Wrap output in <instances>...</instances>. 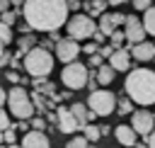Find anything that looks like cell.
Instances as JSON below:
<instances>
[{"label": "cell", "instance_id": "26", "mask_svg": "<svg viewBox=\"0 0 155 148\" xmlns=\"http://www.w3.org/2000/svg\"><path fill=\"white\" fill-rule=\"evenodd\" d=\"M34 44H36V39H34L31 34H29V36H22V39H19V49H22V53H24V51H29Z\"/></svg>", "mask_w": 155, "mask_h": 148}, {"label": "cell", "instance_id": "13", "mask_svg": "<svg viewBox=\"0 0 155 148\" xmlns=\"http://www.w3.org/2000/svg\"><path fill=\"white\" fill-rule=\"evenodd\" d=\"M128 51H131V58H133V61H140V63H148V61L155 58V44H150V41H145V39L138 41V44H131Z\"/></svg>", "mask_w": 155, "mask_h": 148}, {"label": "cell", "instance_id": "17", "mask_svg": "<svg viewBox=\"0 0 155 148\" xmlns=\"http://www.w3.org/2000/svg\"><path fill=\"white\" fill-rule=\"evenodd\" d=\"M114 75H116V70H114L111 66H104V63H102V66H97L94 78H97V82H99V85H104V87H107V85H111V82H114Z\"/></svg>", "mask_w": 155, "mask_h": 148}, {"label": "cell", "instance_id": "31", "mask_svg": "<svg viewBox=\"0 0 155 148\" xmlns=\"http://www.w3.org/2000/svg\"><path fill=\"white\" fill-rule=\"evenodd\" d=\"M124 19H126V15H121V12H114V15H111V22H114L116 27H119V24H124Z\"/></svg>", "mask_w": 155, "mask_h": 148}, {"label": "cell", "instance_id": "18", "mask_svg": "<svg viewBox=\"0 0 155 148\" xmlns=\"http://www.w3.org/2000/svg\"><path fill=\"white\" fill-rule=\"evenodd\" d=\"M145 15H143V19H140V24H143V29L148 32V34H153L155 36V7L150 5L148 10H143Z\"/></svg>", "mask_w": 155, "mask_h": 148}, {"label": "cell", "instance_id": "27", "mask_svg": "<svg viewBox=\"0 0 155 148\" xmlns=\"http://www.w3.org/2000/svg\"><path fill=\"white\" fill-rule=\"evenodd\" d=\"M2 138H5V143H7V146H15V143H17V138H15V129H12V126L2 129Z\"/></svg>", "mask_w": 155, "mask_h": 148}, {"label": "cell", "instance_id": "9", "mask_svg": "<svg viewBox=\"0 0 155 148\" xmlns=\"http://www.w3.org/2000/svg\"><path fill=\"white\" fill-rule=\"evenodd\" d=\"M131 126H133V131L138 136H148L153 131V126H155V116L148 109H138V112L131 114Z\"/></svg>", "mask_w": 155, "mask_h": 148}, {"label": "cell", "instance_id": "39", "mask_svg": "<svg viewBox=\"0 0 155 148\" xmlns=\"http://www.w3.org/2000/svg\"><path fill=\"white\" fill-rule=\"evenodd\" d=\"M10 63V53H0V68H5Z\"/></svg>", "mask_w": 155, "mask_h": 148}, {"label": "cell", "instance_id": "14", "mask_svg": "<svg viewBox=\"0 0 155 148\" xmlns=\"http://www.w3.org/2000/svg\"><path fill=\"white\" fill-rule=\"evenodd\" d=\"M56 121H58V131L61 133H73V131H78L80 126H78V121H75V116H73V112L68 109V107H58V112H56Z\"/></svg>", "mask_w": 155, "mask_h": 148}, {"label": "cell", "instance_id": "24", "mask_svg": "<svg viewBox=\"0 0 155 148\" xmlns=\"http://www.w3.org/2000/svg\"><path fill=\"white\" fill-rule=\"evenodd\" d=\"M15 19H17V12H12L10 7L0 12V22H5V24H10V27H12V24H15Z\"/></svg>", "mask_w": 155, "mask_h": 148}, {"label": "cell", "instance_id": "1", "mask_svg": "<svg viewBox=\"0 0 155 148\" xmlns=\"http://www.w3.org/2000/svg\"><path fill=\"white\" fill-rule=\"evenodd\" d=\"M22 15L29 29L34 32H56L68 19V2L65 0H24Z\"/></svg>", "mask_w": 155, "mask_h": 148}, {"label": "cell", "instance_id": "36", "mask_svg": "<svg viewBox=\"0 0 155 148\" xmlns=\"http://www.w3.org/2000/svg\"><path fill=\"white\" fill-rule=\"evenodd\" d=\"M111 51H114V46H102V49H99V53H102L104 58H109V56H111Z\"/></svg>", "mask_w": 155, "mask_h": 148}, {"label": "cell", "instance_id": "32", "mask_svg": "<svg viewBox=\"0 0 155 148\" xmlns=\"http://www.w3.org/2000/svg\"><path fill=\"white\" fill-rule=\"evenodd\" d=\"M90 39H94V44H104V39H107V36H104V34H102L99 29H94V34H92Z\"/></svg>", "mask_w": 155, "mask_h": 148}, {"label": "cell", "instance_id": "42", "mask_svg": "<svg viewBox=\"0 0 155 148\" xmlns=\"http://www.w3.org/2000/svg\"><path fill=\"white\" fill-rule=\"evenodd\" d=\"M7 7H10V0H0V12L7 10Z\"/></svg>", "mask_w": 155, "mask_h": 148}, {"label": "cell", "instance_id": "35", "mask_svg": "<svg viewBox=\"0 0 155 148\" xmlns=\"http://www.w3.org/2000/svg\"><path fill=\"white\" fill-rule=\"evenodd\" d=\"M44 124H46L44 119H39V116H31V126H34V129H44Z\"/></svg>", "mask_w": 155, "mask_h": 148}, {"label": "cell", "instance_id": "38", "mask_svg": "<svg viewBox=\"0 0 155 148\" xmlns=\"http://www.w3.org/2000/svg\"><path fill=\"white\" fill-rule=\"evenodd\" d=\"M145 143H148V146H153V148H155V126H153V131H150V133H148V138H145Z\"/></svg>", "mask_w": 155, "mask_h": 148}, {"label": "cell", "instance_id": "41", "mask_svg": "<svg viewBox=\"0 0 155 148\" xmlns=\"http://www.w3.org/2000/svg\"><path fill=\"white\" fill-rule=\"evenodd\" d=\"M5 99H7V92H5V90H2V87H0V107H2V104H5Z\"/></svg>", "mask_w": 155, "mask_h": 148}, {"label": "cell", "instance_id": "5", "mask_svg": "<svg viewBox=\"0 0 155 148\" xmlns=\"http://www.w3.org/2000/svg\"><path fill=\"white\" fill-rule=\"evenodd\" d=\"M65 29H68V36H70V39L80 41V39H90V36L94 34L97 22H94V17H90V15L75 12L73 17L65 19Z\"/></svg>", "mask_w": 155, "mask_h": 148}, {"label": "cell", "instance_id": "46", "mask_svg": "<svg viewBox=\"0 0 155 148\" xmlns=\"http://www.w3.org/2000/svg\"><path fill=\"white\" fill-rule=\"evenodd\" d=\"M2 46H5V44H0V53H5V49H2Z\"/></svg>", "mask_w": 155, "mask_h": 148}, {"label": "cell", "instance_id": "23", "mask_svg": "<svg viewBox=\"0 0 155 148\" xmlns=\"http://www.w3.org/2000/svg\"><path fill=\"white\" fill-rule=\"evenodd\" d=\"M109 39H111V46H114V49H119V46H124L126 34H124V32H119V29H114V32L109 34Z\"/></svg>", "mask_w": 155, "mask_h": 148}, {"label": "cell", "instance_id": "34", "mask_svg": "<svg viewBox=\"0 0 155 148\" xmlns=\"http://www.w3.org/2000/svg\"><path fill=\"white\" fill-rule=\"evenodd\" d=\"M65 2H68V10H73V12H78V10L82 7V5H80V0H65Z\"/></svg>", "mask_w": 155, "mask_h": 148}, {"label": "cell", "instance_id": "4", "mask_svg": "<svg viewBox=\"0 0 155 148\" xmlns=\"http://www.w3.org/2000/svg\"><path fill=\"white\" fill-rule=\"evenodd\" d=\"M5 102L10 104V114L12 116H17V119H31L34 116V102H31V97H29V92L24 87L15 85L7 92V99Z\"/></svg>", "mask_w": 155, "mask_h": 148}, {"label": "cell", "instance_id": "15", "mask_svg": "<svg viewBox=\"0 0 155 148\" xmlns=\"http://www.w3.org/2000/svg\"><path fill=\"white\" fill-rule=\"evenodd\" d=\"M114 136H116V141L121 143V146H136V131H133V126H126V124H119L116 129H114Z\"/></svg>", "mask_w": 155, "mask_h": 148}, {"label": "cell", "instance_id": "10", "mask_svg": "<svg viewBox=\"0 0 155 148\" xmlns=\"http://www.w3.org/2000/svg\"><path fill=\"white\" fill-rule=\"evenodd\" d=\"M124 27H126V41H128V46L131 44H138V41H143L145 39V29H143V24H140V19L136 17V15H126V19H124ZM126 46V49H128Z\"/></svg>", "mask_w": 155, "mask_h": 148}, {"label": "cell", "instance_id": "33", "mask_svg": "<svg viewBox=\"0 0 155 148\" xmlns=\"http://www.w3.org/2000/svg\"><path fill=\"white\" fill-rule=\"evenodd\" d=\"M80 51H82V53H87V56H90V53H94V51H97V44H94V41H92V44H85V46H82V49H80Z\"/></svg>", "mask_w": 155, "mask_h": 148}, {"label": "cell", "instance_id": "47", "mask_svg": "<svg viewBox=\"0 0 155 148\" xmlns=\"http://www.w3.org/2000/svg\"><path fill=\"white\" fill-rule=\"evenodd\" d=\"M153 116H155V114H153Z\"/></svg>", "mask_w": 155, "mask_h": 148}, {"label": "cell", "instance_id": "37", "mask_svg": "<svg viewBox=\"0 0 155 148\" xmlns=\"http://www.w3.org/2000/svg\"><path fill=\"white\" fill-rule=\"evenodd\" d=\"M7 80H10V82H19L22 78H19V75H17L15 70H7Z\"/></svg>", "mask_w": 155, "mask_h": 148}, {"label": "cell", "instance_id": "48", "mask_svg": "<svg viewBox=\"0 0 155 148\" xmlns=\"http://www.w3.org/2000/svg\"><path fill=\"white\" fill-rule=\"evenodd\" d=\"M153 61H155V58H153Z\"/></svg>", "mask_w": 155, "mask_h": 148}, {"label": "cell", "instance_id": "7", "mask_svg": "<svg viewBox=\"0 0 155 148\" xmlns=\"http://www.w3.org/2000/svg\"><path fill=\"white\" fill-rule=\"evenodd\" d=\"M87 66H82V63H78V58L75 61H70V63H65V68L61 70V80H63V85L68 87V90H80V87H85L87 85Z\"/></svg>", "mask_w": 155, "mask_h": 148}, {"label": "cell", "instance_id": "40", "mask_svg": "<svg viewBox=\"0 0 155 148\" xmlns=\"http://www.w3.org/2000/svg\"><path fill=\"white\" fill-rule=\"evenodd\" d=\"M109 5H114V7H119V5H124V2H128V0H107Z\"/></svg>", "mask_w": 155, "mask_h": 148}, {"label": "cell", "instance_id": "22", "mask_svg": "<svg viewBox=\"0 0 155 148\" xmlns=\"http://www.w3.org/2000/svg\"><path fill=\"white\" fill-rule=\"evenodd\" d=\"M12 41V27L0 22V44H10Z\"/></svg>", "mask_w": 155, "mask_h": 148}, {"label": "cell", "instance_id": "30", "mask_svg": "<svg viewBox=\"0 0 155 148\" xmlns=\"http://www.w3.org/2000/svg\"><path fill=\"white\" fill-rule=\"evenodd\" d=\"M7 126H10V114L0 107V131H2V129H7Z\"/></svg>", "mask_w": 155, "mask_h": 148}, {"label": "cell", "instance_id": "12", "mask_svg": "<svg viewBox=\"0 0 155 148\" xmlns=\"http://www.w3.org/2000/svg\"><path fill=\"white\" fill-rule=\"evenodd\" d=\"M22 146H24V148H48L51 141H48V136L44 133V129H29V131H24V136H22Z\"/></svg>", "mask_w": 155, "mask_h": 148}, {"label": "cell", "instance_id": "28", "mask_svg": "<svg viewBox=\"0 0 155 148\" xmlns=\"http://www.w3.org/2000/svg\"><path fill=\"white\" fill-rule=\"evenodd\" d=\"M87 143H90V141H87L85 136H75V138H70V141H68V148H85Z\"/></svg>", "mask_w": 155, "mask_h": 148}, {"label": "cell", "instance_id": "3", "mask_svg": "<svg viewBox=\"0 0 155 148\" xmlns=\"http://www.w3.org/2000/svg\"><path fill=\"white\" fill-rule=\"evenodd\" d=\"M53 63H56V58H53L51 51L44 49V46H31L29 51H24V61H22L24 70H27L31 78H36V80L51 75Z\"/></svg>", "mask_w": 155, "mask_h": 148}, {"label": "cell", "instance_id": "44", "mask_svg": "<svg viewBox=\"0 0 155 148\" xmlns=\"http://www.w3.org/2000/svg\"><path fill=\"white\" fill-rule=\"evenodd\" d=\"M10 2H12V5H17V7H22V2H24V0H10Z\"/></svg>", "mask_w": 155, "mask_h": 148}, {"label": "cell", "instance_id": "20", "mask_svg": "<svg viewBox=\"0 0 155 148\" xmlns=\"http://www.w3.org/2000/svg\"><path fill=\"white\" fill-rule=\"evenodd\" d=\"M82 133H85V138H87L90 143H97V141L102 138V133H99V126H94V124H90V121L82 126Z\"/></svg>", "mask_w": 155, "mask_h": 148}, {"label": "cell", "instance_id": "43", "mask_svg": "<svg viewBox=\"0 0 155 148\" xmlns=\"http://www.w3.org/2000/svg\"><path fill=\"white\" fill-rule=\"evenodd\" d=\"M99 133H102V136H107V133H109V126H107V124H104V126H99Z\"/></svg>", "mask_w": 155, "mask_h": 148}, {"label": "cell", "instance_id": "8", "mask_svg": "<svg viewBox=\"0 0 155 148\" xmlns=\"http://www.w3.org/2000/svg\"><path fill=\"white\" fill-rule=\"evenodd\" d=\"M53 51H56V61H61V63H70V61H75V58L80 56V46H78V41L70 39V36L56 39Z\"/></svg>", "mask_w": 155, "mask_h": 148}, {"label": "cell", "instance_id": "21", "mask_svg": "<svg viewBox=\"0 0 155 148\" xmlns=\"http://www.w3.org/2000/svg\"><path fill=\"white\" fill-rule=\"evenodd\" d=\"M116 112H119V114H131V112H133V99L116 97Z\"/></svg>", "mask_w": 155, "mask_h": 148}, {"label": "cell", "instance_id": "16", "mask_svg": "<svg viewBox=\"0 0 155 148\" xmlns=\"http://www.w3.org/2000/svg\"><path fill=\"white\" fill-rule=\"evenodd\" d=\"M70 112H73V116H75V121H78V126H80V129H82L87 121H92V119L97 116V114H94L92 109H87L82 102H75V104L70 107Z\"/></svg>", "mask_w": 155, "mask_h": 148}, {"label": "cell", "instance_id": "11", "mask_svg": "<svg viewBox=\"0 0 155 148\" xmlns=\"http://www.w3.org/2000/svg\"><path fill=\"white\" fill-rule=\"evenodd\" d=\"M131 51L126 49V46H119V49H114L111 51V56H109V66L116 70V73H126L128 68H131Z\"/></svg>", "mask_w": 155, "mask_h": 148}, {"label": "cell", "instance_id": "2", "mask_svg": "<svg viewBox=\"0 0 155 148\" xmlns=\"http://www.w3.org/2000/svg\"><path fill=\"white\" fill-rule=\"evenodd\" d=\"M124 92L140 107L155 104V70L148 68L128 70V78L124 80Z\"/></svg>", "mask_w": 155, "mask_h": 148}, {"label": "cell", "instance_id": "19", "mask_svg": "<svg viewBox=\"0 0 155 148\" xmlns=\"http://www.w3.org/2000/svg\"><path fill=\"white\" fill-rule=\"evenodd\" d=\"M97 29L104 34V36H109L114 29H116V24L111 22V15H99V22H97Z\"/></svg>", "mask_w": 155, "mask_h": 148}, {"label": "cell", "instance_id": "6", "mask_svg": "<svg viewBox=\"0 0 155 148\" xmlns=\"http://www.w3.org/2000/svg\"><path fill=\"white\" fill-rule=\"evenodd\" d=\"M87 109H92L97 116H109L116 112V95L111 90H92L87 97Z\"/></svg>", "mask_w": 155, "mask_h": 148}, {"label": "cell", "instance_id": "29", "mask_svg": "<svg viewBox=\"0 0 155 148\" xmlns=\"http://www.w3.org/2000/svg\"><path fill=\"white\" fill-rule=\"evenodd\" d=\"M131 2H133V7H136V10H140V12H143V10H148V7L153 5V0H131Z\"/></svg>", "mask_w": 155, "mask_h": 148}, {"label": "cell", "instance_id": "45", "mask_svg": "<svg viewBox=\"0 0 155 148\" xmlns=\"http://www.w3.org/2000/svg\"><path fill=\"white\" fill-rule=\"evenodd\" d=\"M0 143H5V138H2V131H0Z\"/></svg>", "mask_w": 155, "mask_h": 148}, {"label": "cell", "instance_id": "25", "mask_svg": "<svg viewBox=\"0 0 155 148\" xmlns=\"http://www.w3.org/2000/svg\"><path fill=\"white\" fill-rule=\"evenodd\" d=\"M102 63H104V56H102L99 51L90 53V58H87V66H90V68H97V66H102Z\"/></svg>", "mask_w": 155, "mask_h": 148}]
</instances>
